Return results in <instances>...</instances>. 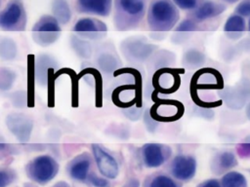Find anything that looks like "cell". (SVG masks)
I'll return each instance as SVG.
<instances>
[{
	"mask_svg": "<svg viewBox=\"0 0 250 187\" xmlns=\"http://www.w3.org/2000/svg\"><path fill=\"white\" fill-rule=\"evenodd\" d=\"M154 104L149 109L151 117L159 122H174L179 120L185 111L182 102L173 99H162L156 94L153 96Z\"/></svg>",
	"mask_w": 250,
	"mask_h": 187,
	"instance_id": "obj_7",
	"label": "cell"
},
{
	"mask_svg": "<svg viewBox=\"0 0 250 187\" xmlns=\"http://www.w3.org/2000/svg\"><path fill=\"white\" fill-rule=\"evenodd\" d=\"M70 46L77 56L83 59H88L92 56L93 49L88 40L83 39L77 35H73L70 38Z\"/></svg>",
	"mask_w": 250,
	"mask_h": 187,
	"instance_id": "obj_24",
	"label": "cell"
},
{
	"mask_svg": "<svg viewBox=\"0 0 250 187\" xmlns=\"http://www.w3.org/2000/svg\"><path fill=\"white\" fill-rule=\"evenodd\" d=\"M59 165L50 155H39L35 157L26 168L29 178L38 184L44 185L50 182L57 175Z\"/></svg>",
	"mask_w": 250,
	"mask_h": 187,
	"instance_id": "obj_3",
	"label": "cell"
},
{
	"mask_svg": "<svg viewBox=\"0 0 250 187\" xmlns=\"http://www.w3.org/2000/svg\"><path fill=\"white\" fill-rule=\"evenodd\" d=\"M120 58L118 55L113 54L111 51L105 50L100 52L96 56V64L98 69L104 74H113L120 69Z\"/></svg>",
	"mask_w": 250,
	"mask_h": 187,
	"instance_id": "obj_19",
	"label": "cell"
},
{
	"mask_svg": "<svg viewBox=\"0 0 250 187\" xmlns=\"http://www.w3.org/2000/svg\"><path fill=\"white\" fill-rule=\"evenodd\" d=\"M246 23L243 17L239 15H231L226 20L224 30L227 33H241L245 30Z\"/></svg>",
	"mask_w": 250,
	"mask_h": 187,
	"instance_id": "obj_27",
	"label": "cell"
},
{
	"mask_svg": "<svg viewBox=\"0 0 250 187\" xmlns=\"http://www.w3.org/2000/svg\"><path fill=\"white\" fill-rule=\"evenodd\" d=\"M57 60L48 54H40L34 57L33 61V77L34 82L39 87H48L50 78L57 69Z\"/></svg>",
	"mask_w": 250,
	"mask_h": 187,
	"instance_id": "obj_13",
	"label": "cell"
},
{
	"mask_svg": "<svg viewBox=\"0 0 250 187\" xmlns=\"http://www.w3.org/2000/svg\"><path fill=\"white\" fill-rule=\"evenodd\" d=\"M113 0H77L76 10L79 13L98 17H107L112 9Z\"/></svg>",
	"mask_w": 250,
	"mask_h": 187,
	"instance_id": "obj_17",
	"label": "cell"
},
{
	"mask_svg": "<svg viewBox=\"0 0 250 187\" xmlns=\"http://www.w3.org/2000/svg\"><path fill=\"white\" fill-rule=\"evenodd\" d=\"M25 23L26 14L20 0H11L0 12V28L5 31H22Z\"/></svg>",
	"mask_w": 250,
	"mask_h": 187,
	"instance_id": "obj_5",
	"label": "cell"
},
{
	"mask_svg": "<svg viewBox=\"0 0 250 187\" xmlns=\"http://www.w3.org/2000/svg\"><path fill=\"white\" fill-rule=\"evenodd\" d=\"M75 35L86 40H100L106 35L107 27L102 20L86 17L79 19L72 28Z\"/></svg>",
	"mask_w": 250,
	"mask_h": 187,
	"instance_id": "obj_11",
	"label": "cell"
},
{
	"mask_svg": "<svg viewBox=\"0 0 250 187\" xmlns=\"http://www.w3.org/2000/svg\"><path fill=\"white\" fill-rule=\"evenodd\" d=\"M248 29H249V31H250V19H249V20H248Z\"/></svg>",
	"mask_w": 250,
	"mask_h": 187,
	"instance_id": "obj_44",
	"label": "cell"
},
{
	"mask_svg": "<svg viewBox=\"0 0 250 187\" xmlns=\"http://www.w3.org/2000/svg\"><path fill=\"white\" fill-rule=\"evenodd\" d=\"M236 152L241 158L250 157V135L245 137L237 146Z\"/></svg>",
	"mask_w": 250,
	"mask_h": 187,
	"instance_id": "obj_33",
	"label": "cell"
},
{
	"mask_svg": "<svg viewBox=\"0 0 250 187\" xmlns=\"http://www.w3.org/2000/svg\"><path fill=\"white\" fill-rule=\"evenodd\" d=\"M90 168H91V160L88 154L83 153L81 155H78L69 164L68 173L72 179L83 182L90 176L89 175Z\"/></svg>",
	"mask_w": 250,
	"mask_h": 187,
	"instance_id": "obj_18",
	"label": "cell"
},
{
	"mask_svg": "<svg viewBox=\"0 0 250 187\" xmlns=\"http://www.w3.org/2000/svg\"><path fill=\"white\" fill-rule=\"evenodd\" d=\"M197 187H222V185L217 179H207L200 183Z\"/></svg>",
	"mask_w": 250,
	"mask_h": 187,
	"instance_id": "obj_40",
	"label": "cell"
},
{
	"mask_svg": "<svg viewBox=\"0 0 250 187\" xmlns=\"http://www.w3.org/2000/svg\"><path fill=\"white\" fill-rule=\"evenodd\" d=\"M226 10V6L216 1H203L191 14L192 18L197 21L206 20L215 18Z\"/></svg>",
	"mask_w": 250,
	"mask_h": 187,
	"instance_id": "obj_20",
	"label": "cell"
},
{
	"mask_svg": "<svg viewBox=\"0 0 250 187\" xmlns=\"http://www.w3.org/2000/svg\"><path fill=\"white\" fill-rule=\"evenodd\" d=\"M183 69H172L169 67L156 70L153 75L152 85L156 94H170L176 92L181 85L180 74L183 73Z\"/></svg>",
	"mask_w": 250,
	"mask_h": 187,
	"instance_id": "obj_10",
	"label": "cell"
},
{
	"mask_svg": "<svg viewBox=\"0 0 250 187\" xmlns=\"http://www.w3.org/2000/svg\"><path fill=\"white\" fill-rule=\"evenodd\" d=\"M52 16L60 24H66L71 19V9L66 0H53Z\"/></svg>",
	"mask_w": 250,
	"mask_h": 187,
	"instance_id": "obj_22",
	"label": "cell"
},
{
	"mask_svg": "<svg viewBox=\"0 0 250 187\" xmlns=\"http://www.w3.org/2000/svg\"><path fill=\"white\" fill-rule=\"evenodd\" d=\"M147 187H180L179 184L170 176L165 174H157L150 178Z\"/></svg>",
	"mask_w": 250,
	"mask_h": 187,
	"instance_id": "obj_30",
	"label": "cell"
},
{
	"mask_svg": "<svg viewBox=\"0 0 250 187\" xmlns=\"http://www.w3.org/2000/svg\"><path fill=\"white\" fill-rule=\"evenodd\" d=\"M85 75L90 78L91 82L88 84L92 87H94L96 92V106H102V77L100 74V71L98 68L89 67V68H83L82 72L79 74V76Z\"/></svg>",
	"mask_w": 250,
	"mask_h": 187,
	"instance_id": "obj_23",
	"label": "cell"
},
{
	"mask_svg": "<svg viewBox=\"0 0 250 187\" xmlns=\"http://www.w3.org/2000/svg\"><path fill=\"white\" fill-rule=\"evenodd\" d=\"M224 1H226V2H228V3H234V2H237V1H239V0H224Z\"/></svg>",
	"mask_w": 250,
	"mask_h": 187,
	"instance_id": "obj_43",
	"label": "cell"
},
{
	"mask_svg": "<svg viewBox=\"0 0 250 187\" xmlns=\"http://www.w3.org/2000/svg\"><path fill=\"white\" fill-rule=\"evenodd\" d=\"M143 117H144V123H145V125H146V130H147L148 131H150V132H154V131H155L156 128H157L158 122L155 121V120L151 117V115H150V113H149V109H146V110L144 112Z\"/></svg>",
	"mask_w": 250,
	"mask_h": 187,
	"instance_id": "obj_37",
	"label": "cell"
},
{
	"mask_svg": "<svg viewBox=\"0 0 250 187\" xmlns=\"http://www.w3.org/2000/svg\"><path fill=\"white\" fill-rule=\"evenodd\" d=\"M141 154L143 163L146 168H158L170 157L171 149L160 143H146L142 147Z\"/></svg>",
	"mask_w": 250,
	"mask_h": 187,
	"instance_id": "obj_14",
	"label": "cell"
},
{
	"mask_svg": "<svg viewBox=\"0 0 250 187\" xmlns=\"http://www.w3.org/2000/svg\"><path fill=\"white\" fill-rule=\"evenodd\" d=\"M89 180L94 187H110L109 181L105 177H99L95 174H91Z\"/></svg>",
	"mask_w": 250,
	"mask_h": 187,
	"instance_id": "obj_39",
	"label": "cell"
},
{
	"mask_svg": "<svg viewBox=\"0 0 250 187\" xmlns=\"http://www.w3.org/2000/svg\"><path fill=\"white\" fill-rule=\"evenodd\" d=\"M197 28V23L195 22V20L190 19H184L182 22H180L176 28V31L178 32H190V31H194Z\"/></svg>",
	"mask_w": 250,
	"mask_h": 187,
	"instance_id": "obj_34",
	"label": "cell"
},
{
	"mask_svg": "<svg viewBox=\"0 0 250 187\" xmlns=\"http://www.w3.org/2000/svg\"><path fill=\"white\" fill-rule=\"evenodd\" d=\"M18 56V46L11 38L0 40V58L4 61H12Z\"/></svg>",
	"mask_w": 250,
	"mask_h": 187,
	"instance_id": "obj_25",
	"label": "cell"
},
{
	"mask_svg": "<svg viewBox=\"0 0 250 187\" xmlns=\"http://www.w3.org/2000/svg\"><path fill=\"white\" fill-rule=\"evenodd\" d=\"M17 80V73L9 67H0V91H10Z\"/></svg>",
	"mask_w": 250,
	"mask_h": 187,
	"instance_id": "obj_28",
	"label": "cell"
},
{
	"mask_svg": "<svg viewBox=\"0 0 250 187\" xmlns=\"http://www.w3.org/2000/svg\"><path fill=\"white\" fill-rule=\"evenodd\" d=\"M10 149V145L5 141H0V153H7Z\"/></svg>",
	"mask_w": 250,
	"mask_h": 187,
	"instance_id": "obj_41",
	"label": "cell"
},
{
	"mask_svg": "<svg viewBox=\"0 0 250 187\" xmlns=\"http://www.w3.org/2000/svg\"><path fill=\"white\" fill-rule=\"evenodd\" d=\"M61 25L53 16L41 17L32 26L31 34L33 41L41 46L48 47L54 44L61 35Z\"/></svg>",
	"mask_w": 250,
	"mask_h": 187,
	"instance_id": "obj_4",
	"label": "cell"
},
{
	"mask_svg": "<svg viewBox=\"0 0 250 187\" xmlns=\"http://www.w3.org/2000/svg\"><path fill=\"white\" fill-rule=\"evenodd\" d=\"M235 12L241 17H250V0H242L236 6Z\"/></svg>",
	"mask_w": 250,
	"mask_h": 187,
	"instance_id": "obj_38",
	"label": "cell"
},
{
	"mask_svg": "<svg viewBox=\"0 0 250 187\" xmlns=\"http://www.w3.org/2000/svg\"><path fill=\"white\" fill-rule=\"evenodd\" d=\"M142 106H138V105H134V106H131L129 108H125L123 109V113L124 115L132 120V121H136V120H139L141 115H142Z\"/></svg>",
	"mask_w": 250,
	"mask_h": 187,
	"instance_id": "obj_35",
	"label": "cell"
},
{
	"mask_svg": "<svg viewBox=\"0 0 250 187\" xmlns=\"http://www.w3.org/2000/svg\"><path fill=\"white\" fill-rule=\"evenodd\" d=\"M177 7L182 10H195L202 2V0H171Z\"/></svg>",
	"mask_w": 250,
	"mask_h": 187,
	"instance_id": "obj_32",
	"label": "cell"
},
{
	"mask_svg": "<svg viewBox=\"0 0 250 187\" xmlns=\"http://www.w3.org/2000/svg\"><path fill=\"white\" fill-rule=\"evenodd\" d=\"M179 11L171 0H153L147 10V24L154 32L171 30L179 20Z\"/></svg>",
	"mask_w": 250,
	"mask_h": 187,
	"instance_id": "obj_1",
	"label": "cell"
},
{
	"mask_svg": "<svg viewBox=\"0 0 250 187\" xmlns=\"http://www.w3.org/2000/svg\"><path fill=\"white\" fill-rule=\"evenodd\" d=\"M5 124L8 131L15 136L20 143L29 141L33 129V120L24 113L12 112L6 116Z\"/></svg>",
	"mask_w": 250,
	"mask_h": 187,
	"instance_id": "obj_9",
	"label": "cell"
},
{
	"mask_svg": "<svg viewBox=\"0 0 250 187\" xmlns=\"http://www.w3.org/2000/svg\"><path fill=\"white\" fill-rule=\"evenodd\" d=\"M15 178L13 170L10 169H0V187L9 186Z\"/></svg>",
	"mask_w": 250,
	"mask_h": 187,
	"instance_id": "obj_36",
	"label": "cell"
},
{
	"mask_svg": "<svg viewBox=\"0 0 250 187\" xmlns=\"http://www.w3.org/2000/svg\"><path fill=\"white\" fill-rule=\"evenodd\" d=\"M91 148L100 173L107 179H115L119 174V165L116 159L100 144L93 143Z\"/></svg>",
	"mask_w": 250,
	"mask_h": 187,
	"instance_id": "obj_12",
	"label": "cell"
},
{
	"mask_svg": "<svg viewBox=\"0 0 250 187\" xmlns=\"http://www.w3.org/2000/svg\"><path fill=\"white\" fill-rule=\"evenodd\" d=\"M246 116L250 120V101L248 102V104L246 106Z\"/></svg>",
	"mask_w": 250,
	"mask_h": 187,
	"instance_id": "obj_42",
	"label": "cell"
},
{
	"mask_svg": "<svg viewBox=\"0 0 250 187\" xmlns=\"http://www.w3.org/2000/svg\"><path fill=\"white\" fill-rule=\"evenodd\" d=\"M27 102V94L24 91H18L11 95V103L17 108L25 107Z\"/></svg>",
	"mask_w": 250,
	"mask_h": 187,
	"instance_id": "obj_31",
	"label": "cell"
},
{
	"mask_svg": "<svg viewBox=\"0 0 250 187\" xmlns=\"http://www.w3.org/2000/svg\"><path fill=\"white\" fill-rule=\"evenodd\" d=\"M237 166V159L232 152L225 151L215 156L212 162V169L216 173H222Z\"/></svg>",
	"mask_w": 250,
	"mask_h": 187,
	"instance_id": "obj_21",
	"label": "cell"
},
{
	"mask_svg": "<svg viewBox=\"0 0 250 187\" xmlns=\"http://www.w3.org/2000/svg\"><path fill=\"white\" fill-rule=\"evenodd\" d=\"M156 50V46L142 38H127L120 43V52L124 58L132 63L145 62Z\"/></svg>",
	"mask_w": 250,
	"mask_h": 187,
	"instance_id": "obj_6",
	"label": "cell"
},
{
	"mask_svg": "<svg viewBox=\"0 0 250 187\" xmlns=\"http://www.w3.org/2000/svg\"><path fill=\"white\" fill-rule=\"evenodd\" d=\"M224 80L220 72L214 68L206 67L197 70L190 80V95H195L199 90H222Z\"/></svg>",
	"mask_w": 250,
	"mask_h": 187,
	"instance_id": "obj_8",
	"label": "cell"
},
{
	"mask_svg": "<svg viewBox=\"0 0 250 187\" xmlns=\"http://www.w3.org/2000/svg\"><path fill=\"white\" fill-rule=\"evenodd\" d=\"M172 175L181 181L190 180L196 172V161L190 155H177L170 167Z\"/></svg>",
	"mask_w": 250,
	"mask_h": 187,
	"instance_id": "obj_15",
	"label": "cell"
},
{
	"mask_svg": "<svg viewBox=\"0 0 250 187\" xmlns=\"http://www.w3.org/2000/svg\"><path fill=\"white\" fill-rule=\"evenodd\" d=\"M205 56L204 55L194 49L187 51L183 57V62L188 68H196L204 63Z\"/></svg>",
	"mask_w": 250,
	"mask_h": 187,
	"instance_id": "obj_29",
	"label": "cell"
},
{
	"mask_svg": "<svg viewBox=\"0 0 250 187\" xmlns=\"http://www.w3.org/2000/svg\"><path fill=\"white\" fill-rule=\"evenodd\" d=\"M113 21L120 31L133 29L139 25L146 13L145 0H114Z\"/></svg>",
	"mask_w": 250,
	"mask_h": 187,
	"instance_id": "obj_2",
	"label": "cell"
},
{
	"mask_svg": "<svg viewBox=\"0 0 250 187\" xmlns=\"http://www.w3.org/2000/svg\"><path fill=\"white\" fill-rule=\"evenodd\" d=\"M250 94V85L242 82L236 87H228L222 89L220 94L222 101L232 109H240L245 102L247 97Z\"/></svg>",
	"mask_w": 250,
	"mask_h": 187,
	"instance_id": "obj_16",
	"label": "cell"
},
{
	"mask_svg": "<svg viewBox=\"0 0 250 187\" xmlns=\"http://www.w3.org/2000/svg\"><path fill=\"white\" fill-rule=\"evenodd\" d=\"M221 185L222 187H247V180L238 171H229L223 176Z\"/></svg>",
	"mask_w": 250,
	"mask_h": 187,
	"instance_id": "obj_26",
	"label": "cell"
}]
</instances>
